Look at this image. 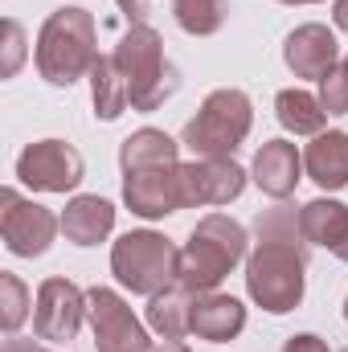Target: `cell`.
<instances>
[{
  "mask_svg": "<svg viewBox=\"0 0 348 352\" xmlns=\"http://www.w3.org/2000/svg\"><path fill=\"white\" fill-rule=\"evenodd\" d=\"M307 238L299 209L279 201L254 221V250L246 254V295L270 316H287L307 291Z\"/></svg>",
  "mask_w": 348,
  "mask_h": 352,
  "instance_id": "cell-1",
  "label": "cell"
},
{
  "mask_svg": "<svg viewBox=\"0 0 348 352\" xmlns=\"http://www.w3.org/2000/svg\"><path fill=\"white\" fill-rule=\"evenodd\" d=\"M98 29H94V12L78 8V4H66V8H54L37 33V50H33V62H37V74L50 82V87H74L78 78H87L98 62Z\"/></svg>",
  "mask_w": 348,
  "mask_h": 352,
  "instance_id": "cell-2",
  "label": "cell"
},
{
  "mask_svg": "<svg viewBox=\"0 0 348 352\" xmlns=\"http://www.w3.org/2000/svg\"><path fill=\"white\" fill-rule=\"evenodd\" d=\"M246 250H250V238L242 221L226 213H205L193 226L188 242L180 246V287L193 295L217 291L221 278L246 258Z\"/></svg>",
  "mask_w": 348,
  "mask_h": 352,
  "instance_id": "cell-3",
  "label": "cell"
},
{
  "mask_svg": "<svg viewBox=\"0 0 348 352\" xmlns=\"http://www.w3.org/2000/svg\"><path fill=\"white\" fill-rule=\"evenodd\" d=\"M111 58H115V66H119V74L127 82L131 111H140V115L160 111L180 87L176 66L164 58V37L152 25H131Z\"/></svg>",
  "mask_w": 348,
  "mask_h": 352,
  "instance_id": "cell-4",
  "label": "cell"
},
{
  "mask_svg": "<svg viewBox=\"0 0 348 352\" xmlns=\"http://www.w3.org/2000/svg\"><path fill=\"white\" fill-rule=\"evenodd\" d=\"M250 127H254L250 94L238 87H221L213 94H205L201 111L184 123L180 144L193 156H205V160H234V152L246 144Z\"/></svg>",
  "mask_w": 348,
  "mask_h": 352,
  "instance_id": "cell-5",
  "label": "cell"
},
{
  "mask_svg": "<svg viewBox=\"0 0 348 352\" xmlns=\"http://www.w3.org/2000/svg\"><path fill=\"white\" fill-rule=\"evenodd\" d=\"M111 274L131 295H160L180 283V246L156 230H131L111 246Z\"/></svg>",
  "mask_w": 348,
  "mask_h": 352,
  "instance_id": "cell-6",
  "label": "cell"
},
{
  "mask_svg": "<svg viewBox=\"0 0 348 352\" xmlns=\"http://www.w3.org/2000/svg\"><path fill=\"white\" fill-rule=\"evenodd\" d=\"M62 230V217H54L45 205L21 197L17 188H0V238L17 258H37L54 246Z\"/></svg>",
  "mask_w": 348,
  "mask_h": 352,
  "instance_id": "cell-7",
  "label": "cell"
},
{
  "mask_svg": "<svg viewBox=\"0 0 348 352\" xmlns=\"http://www.w3.org/2000/svg\"><path fill=\"white\" fill-rule=\"evenodd\" d=\"M87 316L98 352H152V344H156V340H148V328L135 320L127 299L111 287H90Z\"/></svg>",
  "mask_w": 348,
  "mask_h": 352,
  "instance_id": "cell-8",
  "label": "cell"
},
{
  "mask_svg": "<svg viewBox=\"0 0 348 352\" xmlns=\"http://www.w3.org/2000/svg\"><path fill=\"white\" fill-rule=\"evenodd\" d=\"M17 176L33 192H70L83 184L87 164L83 152L66 140H37L17 156Z\"/></svg>",
  "mask_w": 348,
  "mask_h": 352,
  "instance_id": "cell-9",
  "label": "cell"
},
{
  "mask_svg": "<svg viewBox=\"0 0 348 352\" xmlns=\"http://www.w3.org/2000/svg\"><path fill=\"white\" fill-rule=\"evenodd\" d=\"M83 316H87V291H78L70 278L54 274L37 287V303H33L37 340H50V344L74 340L78 328H83Z\"/></svg>",
  "mask_w": 348,
  "mask_h": 352,
  "instance_id": "cell-10",
  "label": "cell"
},
{
  "mask_svg": "<svg viewBox=\"0 0 348 352\" xmlns=\"http://www.w3.org/2000/svg\"><path fill=\"white\" fill-rule=\"evenodd\" d=\"M123 201L135 217L160 221L176 209H184V184H180V164L164 168H135L123 173Z\"/></svg>",
  "mask_w": 348,
  "mask_h": 352,
  "instance_id": "cell-11",
  "label": "cell"
},
{
  "mask_svg": "<svg viewBox=\"0 0 348 352\" xmlns=\"http://www.w3.org/2000/svg\"><path fill=\"white\" fill-rule=\"evenodd\" d=\"M180 184H184V209L230 205L246 188V168L238 160H205V156H193L188 164H180Z\"/></svg>",
  "mask_w": 348,
  "mask_h": 352,
  "instance_id": "cell-12",
  "label": "cell"
},
{
  "mask_svg": "<svg viewBox=\"0 0 348 352\" xmlns=\"http://www.w3.org/2000/svg\"><path fill=\"white\" fill-rule=\"evenodd\" d=\"M336 58H340L336 33L328 25H320V21H307V25L291 29L287 41H283V62H287V70L295 78H316L320 82L336 66Z\"/></svg>",
  "mask_w": 348,
  "mask_h": 352,
  "instance_id": "cell-13",
  "label": "cell"
},
{
  "mask_svg": "<svg viewBox=\"0 0 348 352\" xmlns=\"http://www.w3.org/2000/svg\"><path fill=\"white\" fill-rule=\"evenodd\" d=\"M250 180L259 184L270 201H287L299 188V180H303V152L291 140H266L254 152Z\"/></svg>",
  "mask_w": 348,
  "mask_h": 352,
  "instance_id": "cell-14",
  "label": "cell"
},
{
  "mask_svg": "<svg viewBox=\"0 0 348 352\" xmlns=\"http://www.w3.org/2000/svg\"><path fill=\"white\" fill-rule=\"evenodd\" d=\"M246 328V307L242 299L234 295H221V291H205L193 299V316H188V332L197 340H209V344H230L238 340Z\"/></svg>",
  "mask_w": 348,
  "mask_h": 352,
  "instance_id": "cell-15",
  "label": "cell"
},
{
  "mask_svg": "<svg viewBox=\"0 0 348 352\" xmlns=\"http://www.w3.org/2000/svg\"><path fill=\"white\" fill-rule=\"evenodd\" d=\"M299 226H303V238L312 246H324L340 263H348V205L345 201L316 197V201L299 205Z\"/></svg>",
  "mask_w": 348,
  "mask_h": 352,
  "instance_id": "cell-16",
  "label": "cell"
},
{
  "mask_svg": "<svg viewBox=\"0 0 348 352\" xmlns=\"http://www.w3.org/2000/svg\"><path fill=\"white\" fill-rule=\"evenodd\" d=\"M303 168L324 192L348 188V131H320L303 148Z\"/></svg>",
  "mask_w": 348,
  "mask_h": 352,
  "instance_id": "cell-17",
  "label": "cell"
},
{
  "mask_svg": "<svg viewBox=\"0 0 348 352\" xmlns=\"http://www.w3.org/2000/svg\"><path fill=\"white\" fill-rule=\"evenodd\" d=\"M111 230H115V205L102 197L83 192L62 209V234L74 246H98V242H107Z\"/></svg>",
  "mask_w": 348,
  "mask_h": 352,
  "instance_id": "cell-18",
  "label": "cell"
},
{
  "mask_svg": "<svg viewBox=\"0 0 348 352\" xmlns=\"http://www.w3.org/2000/svg\"><path fill=\"white\" fill-rule=\"evenodd\" d=\"M180 164V144L173 135H164L160 127H140L119 144V168L135 173V168H164Z\"/></svg>",
  "mask_w": 348,
  "mask_h": 352,
  "instance_id": "cell-19",
  "label": "cell"
},
{
  "mask_svg": "<svg viewBox=\"0 0 348 352\" xmlns=\"http://www.w3.org/2000/svg\"><path fill=\"white\" fill-rule=\"evenodd\" d=\"M274 119L283 123V131L291 135H320L328 123V111L320 107V94L299 87H287L274 94Z\"/></svg>",
  "mask_w": 348,
  "mask_h": 352,
  "instance_id": "cell-20",
  "label": "cell"
},
{
  "mask_svg": "<svg viewBox=\"0 0 348 352\" xmlns=\"http://www.w3.org/2000/svg\"><path fill=\"white\" fill-rule=\"evenodd\" d=\"M90 102H94V119L102 123H115L127 107H131V94H127V82L115 66V58H98L94 70H90Z\"/></svg>",
  "mask_w": 348,
  "mask_h": 352,
  "instance_id": "cell-21",
  "label": "cell"
},
{
  "mask_svg": "<svg viewBox=\"0 0 348 352\" xmlns=\"http://www.w3.org/2000/svg\"><path fill=\"white\" fill-rule=\"evenodd\" d=\"M193 291H184L180 283L168 287V291H160V295H152L148 299V328L156 332V336H173L180 340L184 332H188V316H193Z\"/></svg>",
  "mask_w": 348,
  "mask_h": 352,
  "instance_id": "cell-22",
  "label": "cell"
},
{
  "mask_svg": "<svg viewBox=\"0 0 348 352\" xmlns=\"http://www.w3.org/2000/svg\"><path fill=\"white\" fill-rule=\"evenodd\" d=\"M176 25L193 37H209L226 21V0H173Z\"/></svg>",
  "mask_w": 348,
  "mask_h": 352,
  "instance_id": "cell-23",
  "label": "cell"
},
{
  "mask_svg": "<svg viewBox=\"0 0 348 352\" xmlns=\"http://www.w3.org/2000/svg\"><path fill=\"white\" fill-rule=\"evenodd\" d=\"M29 287L12 274V270H4L0 274V324H4V332L8 336H17V328L25 324V316H29Z\"/></svg>",
  "mask_w": 348,
  "mask_h": 352,
  "instance_id": "cell-24",
  "label": "cell"
},
{
  "mask_svg": "<svg viewBox=\"0 0 348 352\" xmlns=\"http://www.w3.org/2000/svg\"><path fill=\"white\" fill-rule=\"evenodd\" d=\"M320 107L328 115H348V62H336L320 78Z\"/></svg>",
  "mask_w": 348,
  "mask_h": 352,
  "instance_id": "cell-25",
  "label": "cell"
},
{
  "mask_svg": "<svg viewBox=\"0 0 348 352\" xmlns=\"http://www.w3.org/2000/svg\"><path fill=\"white\" fill-rule=\"evenodd\" d=\"M4 33H8V58H4V74L12 78V74H17V66H21V54H25V33H21V25H17V21H4Z\"/></svg>",
  "mask_w": 348,
  "mask_h": 352,
  "instance_id": "cell-26",
  "label": "cell"
},
{
  "mask_svg": "<svg viewBox=\"0 0 348 352\" xmlns=\"http://www.w3.org/2000/svg\"><path fill=\"white\" fill-rule=\"evenodd\" d=\"M283 352H328V344H324L316 332H299V336H287Z\"/></svg>",
  "mask_w": 348,
  "mask_h": 352,
  "instance_id": "cell-27",
  "label": "cell"
},
{
  "mask_svg": "<svg viewBox=\"0 0 348 352\" xmlns=\"http://www.w3.org/2000/svg\"><path fill=\"white\" fill-rule=\"evenodd\" d=\"M115 4L131 25H148V0H115Z\"/></svg>",
  "mask_w": 348,
  "mask_h": 352,
  "instance_id": "cell-28",
  "label": "cell"
},
{
  "mask_svg": "<svg viewBox=\"0 0 348 352\" xmlns=\"http://www.w3.org/2000/svg\"><path fill=\"white\" fill-rule=\"evenodd\" d=\"M0 352H54V349H41L37 340H25V336H8Z\"/></svg>",
  "mask_w": 348,
  "mask_h": 352,
  "instance_id": "cell-29",
  "label": "cell"
},
{
  "mask_svg": "<svg viewBox=\"0 0 348 352\" xmlns=\"http://www.w3.org/2000/svg\"><path fill=\"white\" fill-rule=\"evenodd\" d=\"M152 352H188V344H184V340H173V336H160V340L152 344Z\"/></svg>",
  "mask_w": 348,
  "mask_h": 352,
  "instance_id": "cell-30",
  "label": "cell"
},
{
  "mask_svg": "<svg viewBox=\"0 0 348 352\" xmlns=\"http://www.w3.org/2000/svg\"><path fill=\"white\" fill-rule=\"evenodd\" d=\"M332 21H336V29L348 33V0H336V4H332Z\"/></svg>",
  "mask_w": 348,
  "mask_h": 352,
  "instance_id": "cell-31",
  "label": "cell"
},
{
  "mask_svg": "<svg viewBox=\"0 0 348 352\" xmlns=\"http://www.w3.org/2000/svg\"><path fill=\"white\" fill-rule=\"evenodd\" d=\"M279 4H320V0H279Z\"/></svg>",
  "mask_w": 348,
  "mask_h": 352,
  "instance_id": "cell-32",
  "label": "cell"
},
{
  "mask_svg": "<svg viewBox=\"0 0 348 352\" xmlns=\"http://www.w3.org/2000/svg\"><path fill=\"white\" fill-rule=\"evenodd\" d=\"M345 324H348V295H345Z\"/></svg>",
  "mask_w": 348,
  "mask_h": 352,
  "instance_id": "cell-33",
  "label": "cell"
},
{
  "mask_svg": "<svg viewBox=\"0 0 348 352\" xmlns=\"http://www.w3.org/2000/svg\"><path fill=\"white\" fill-rule=\"evenodd\" d=\"M340 352H348V349H340Z\"/></svg>",
  "mask_w": 348,
  "mask_h": 352,
  "instance_id": "cell-34",
  "label": "cell"
}]
</instances>
